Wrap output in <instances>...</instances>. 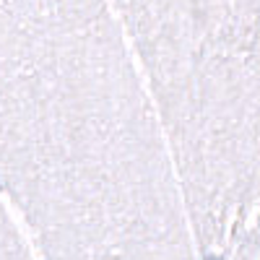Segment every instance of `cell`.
I'll return each mask as SVG.
<instances>
[{
  "instance_id": "4",
  "label": "cell",
  "mask_w": 260,
  "mask_h": 260,
  "mask_svg": "<svg viewBox=\"0 0 260 260\" xmlns=\"http://www.w3.org/2000/svg\"><path fill=\"white\" fill-rule=\"evenodd\" d=\"M0 260H34L29 252V245L24 242L18 226L11 219L3 198H0Z\"/></svg>"
},
{
  "instance_id": "2",
  "label": "cell",
  "mask_w": 260,
  "mask_h": 260,
  "mask_svg": "<svg viewBox=\"0 0 260 260\" xmlns=\"http://www.w3.org/2000/svg\"><path fill=\"white\" fill-rule=\"evenodd\" d=\"M213 255L260 203V0H110Z\"/></svg>"
},
{
  "instance_id": "3",
  "label": "cell",
  "mask_w": 260,
  "mask_h": 260,
  "mask_svg": "<svg viewBox=\"0 0 260 260\" xmlns=\"http://www.w3.org/2000/svg\"><path fill=\"white\" fill-rule=\"evenodd\" d=\"M224 252L226 260H260V203L250 211Z\"/></svg>"
},
{
  "instance_id": "1",
  "label": "cell",
  "mask_w": 260,
  "mask_h": 260,
  "mask_svg": "<svg viewBox=\"0 0 260 260\" xmlns=\"http://www.w3.org/2000/svg\"><path fill=\"white\" fill-rule=\"evenodd\" d=\"M0 187L42 260H198L110 0H0Z\"/></svg>"
}]
</instances>
